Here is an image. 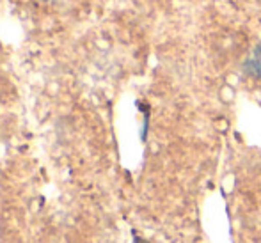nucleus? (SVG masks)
Returning <instances> with one entry per match:
<instances>
[{"mask_svg":"<svg viewBox=\"0 0 261 243\" xmlns=\"http://www.w3.org/2000/svg\"><path fill=\"white\" fill-rule=\"evenodd\" d=\"M247 71L251 73L254 78L261 80V46L254 50V53L249 57L247 61Z\"/></svg>","mask_w":261,"mask_h":243,"instance_id":"nucleus-1","label":"nucleus"}]
</instances>
